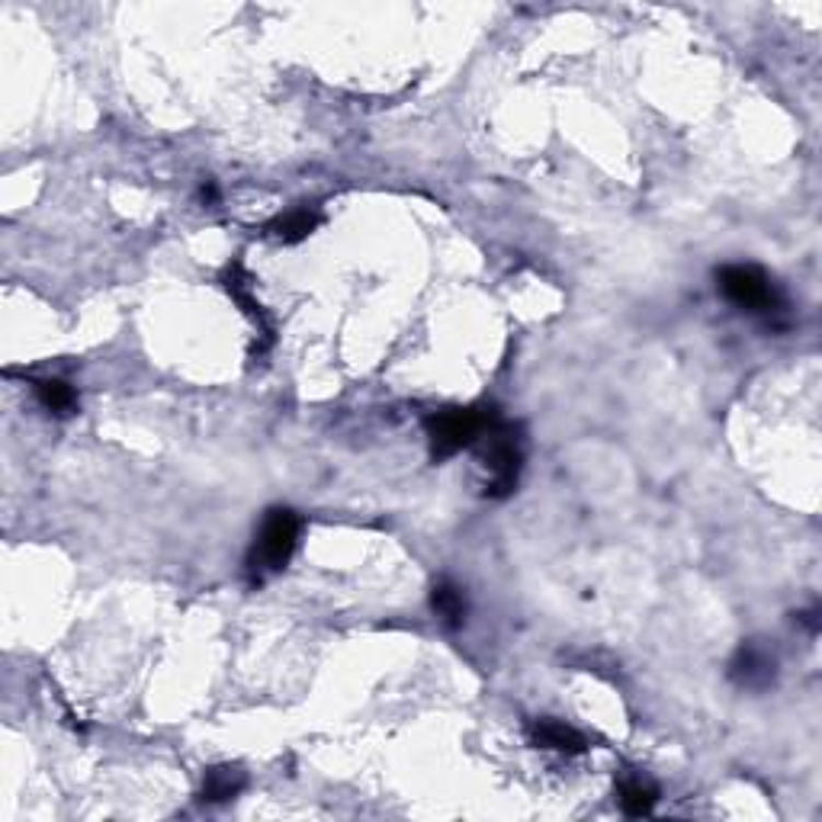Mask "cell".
Returning <instances> with one entry per match:
<instances>
[{"mask_svg": "<svg viewBox=\"0 0 822 822\" xmlns=\"http://www.w3.org/2000/svg\"><path fill=\"white\" fill-rule=\"evenodd\" d=\"M299 531H302V521H299L296 511H290V508L267 511L261 531L254 536V546L247 553V576H251L254 584L264 576H274V572L287 569V563L292 559L296 546H299Z\"/></svg>", "mask_w": 822, "mask_h": 822, "instance_id": "1", "label": "cell"}, {"mask_svg": "<svg viewBox=\"0 0 822 822\" xmlns=\"http://www.w3.org/2000/svg\"><path fill=\"white\" fill-rule=\"evenodd\" d=\"M717 283L723 296L739 305V309H749V312H759V315H768V319H777L787 312V299L784 292L777 290L772 277L762 270V267H752V264H729L723 270H717Z\"/></svg>", "mask_w": 822, "mask_h": 822, "instance_id": "2", "label": "cell"}, {"mask_svg": "<svg viewBox=\"0 0 822 822\" xmlns=\"http://www.w3.org/2000/svg\"><path fill=\"white\" fill-rule=\"evenodd\" d=\"M485 466H488V498H508L524 470V437L514 425H505L501 418L488 425L485 431Z\"/></svg>", "mask_w": 822, "mask_h": 822, "instance_id": "3", "label": "cell"}, {"mask_svg": "<svg viewBox=\"0 0 822 822\" xmlns=\"http://www.w3.org/2000/svg\"><path fill=\"white\" fill-rule=\"evenodd\" d=\"M498 421L495 408H447L428 418V440L435 463L456 456L463 447L476 443Z\"/></svg>", "mask_w": 822, "mask_h": 822, "instance_id": "4", "label": "cell"}, {"mask_svg": "<svg viewBox=\"0 0 822 822\" xmlns=\"http://www.w3.org/2000/svg\"><path fill=\"white\" fill-rule=\"evenodd\" d=\"M774 672H777L774 656L765 646H759L755 639L742 642V646L736 649L732 662H729V678H732V684H739V687H745V691H765L774 681Z\"/></svg>", "mask_w": 822, "mask_h": 822, "instance_id": "5", "label": "cell"}, {"mask_svg": "<svg viewBox=\"0 0 822 822\" xmlns=\"http://www.w3.org/2000/svg\"><path fill=\"white\" fill-rule=\"evenodd\" d=\"M533 745L549 749V752H566V755H581L588 749V739L581 736L576 726L563 720H536L531 726Z\"/></svg>", "mask_w": 822, "mask_h": 822, "instance_id": "6", "label": "cell"}, {"mask_svg": "<svg viewBox=\"0 0 822 822\" xmlns=\"http://www.w3.org/2000/svg\"><path fill=\"white\" fill-rule=\"evenodd\" d=\"M247 787V774L239 765H216L202 777V800L206 803H229Z\"/></svg>", "mask_w": 822, "mask_h": 822, "instance_id": "7", "label": "cell"}, {"mask_svg": "<svg viewBox=\"0 0 822 822\" xmlns=\"http://www.w3.org/2000/svg\"><path fill=\"white\" fill-rule=\"evenodd\" d=\"M431 607L450 629L463 627V621H466V598H463V588L456 581H437L435 591H431Z\"/></svg>", "mask_w": 822, "mask_h": 822, "instance_id": "8", "label": "cell"}, {"mask_svg": "<svg viewBox=\"0 0 822 822\" xmlns=\"http://www.w3.org/2000/svg\"><path fill=\"white\" fill-rule=\"evenodd\" d=\"M319 212H312V209H292L287 216H277L270 225H267V232L274 235V239H280V242L296 244L302 242V239H309L315 229H319Z\"/></svg>", "mask_w": 822, "mask_h": 822, "instance_id": "9", "label": "cell"}, {"mask_svg": "<svg viewBox=\"0 0 822 822\" xmlns=\"http://www.w3.org/2000/svg\"><path fill=\"white\" fill-rule=\"evenodd\" d=\"M617 794H621V807L627 817H649L656 800H659V790L652 784H646L642 777H624Z\"/></svg>", "mask_w": 822, "mask_h": 822, "instance_id": "10", "label": "cell"}, {"mask_svg": "<svg viewBox=\"0 0 822 822\" xmlns=\"http://www.w3.org/2000/svg\"><path fill=\"white\" fill-rule=\"evenodd\" d=\"M36 398L43 402V408L51 415H71L78 405L74 389L68 386L65 380H39L36 383Z\"/></svg>", "mask_w": 822, "mask_h": 822, "instance_id": "11", "label": "cell"}]
</instances>
